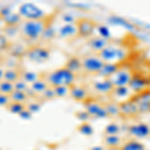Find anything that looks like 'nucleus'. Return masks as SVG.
Listing matches in <instances>:
<instances>
[{"label":"nucleus","instance_id":"nucleus-1","mask_svg":"<svg viewBox=\"0 0 150 150\" xmlns=\"http://www.w3.org/2000/svg\"><path fill=\"white\" fill-rule=\"evenodd\" d=\"M52 16H47L37 20H22L19 25L21 38L27 42L40 40L46 28L52 23Z\"/></svg>","mask_w":150,"mask_h":150},{"label":"nucleus","instance_id":"nucleus-2","mask_svg":"<svg viewBox=\"0 0 150 150\" xmlns=\"http://www.w3.org/2000/svg\"><path fill=\"white\" fill-rule=\"evenodd\" d=\"M44 79L51 87L67 86L70 87L76 83V74L68 70L65 66L57 68L44 75Z\"/></svg>","mask_w":150,"mask_h":150},{"label":"nucleus","instance_id":"nucleus-3","mask_svg":"<svg viewBox=\"0 0 150 150\" xmlns=\"http://www.w3.org/2000/svg\"><path fill=\"white\" fill-rule=\"evenodd\" d=\"M98 56L105 63H117L121 64L127 57V50L121 45L115 44L111 42L102 51L98 53Z\"/></svg>","mask_w":150,"mask_h":150},{"label":"nucleus","instance_id":"nucleus-4","mask_svg":"<svg viewBox=\"0 0 150 150\" xmlns=\"http://www.w3.org/2000/svg\"><path fill=\"white\" fill-rule=\"evenodd\" d=\"M50 56H51L50 48L38 44L27 47L25 54H24V57L27 58L29 61L37 64L45 63L50 59Z\"/></svg>","mask_w":150,"mask_h":150},{"label":"nucleus","instance_id":"nucleus-5","mask_svg":"<svg viewBox=\"0 0 150 150\" xmlns=\"http://www.w3.org/2000/svg\"><path fill=\"white\" fill-rule=\"evenodd\" d=\"M81 61H82V71L85 72L87 74L96 75V76L101 71V69L103 68L104 64H105V62L96 53L85 55V56L81 58Z\"/></svg>","mask_w":150,"mask_h":150},{"label":"nucleus","instance_id":"nucleus-6","mask_svg":"<svg viewBox=\"0 0 150 150\" xmlns=\"http://www.w3.org/2000/svg\"><path fill=\"white\" fill-rule=\"evenodd\" d=\"M18 13L23 20H37L47 17L45 12L33 3H23L19 6Z\"/></svg>","mask_w":150,"mask_h":150},{"label":"nucleus","instance_id":"nucleus-7","mask_svg":"<svg viewBox=\"0 0 150 150\" xmlns=\"http://www.w3.org/2000/svg\"><path fill=\"white\" fill-rule=\"evenodd\" d=\"M133 74L134 73L128 67L120 66V68L108 79L111 81V83L113 84L114 87L128 86L132 79Z\"/></svg>","mask_w":150,"mask_h":150},{"label":"nucleus","instance_id":"nucleus-8","mask_svg":"<svg viewBox=\"0 0 150 150\" xmlns=\"http://www.w3.org/2000/svg\"><path fill=\"white\" fill-rule=\"evenodd\" d=\"M84 110L90 115L91 118H106L108 114L104 107V104L94 100L93 98H88L85 102H83Z\"/></svg>","mask_w":150,"mask_h":150},{"label":"nucleus","instance_id":"nucleus-9","mask_svg":"<svg viewBox=\"0 0 150 150\" xmlns=\"http://www.w3.org/2000/svg\"><path fill=\"white\" fill-rule=\"evenodd\" d=\"M127 132L136 139H145L150 137V125L147 122H135L127 126Z\"/></svg>","mask_w":150,"mask_h":150},{"label":"nucleus","instance_id":"nucleus-10","mask_svg":"<svg viewBox=\"0 0 150 150\" xmlns=\"http://www.w3.org/2000/svg\"><path fill=\"white\" fill-rule=\"evenodd\" d=\"M77 29H78V36L82 38H90L93 36L94 31L96 30V24L93 20L89 18H78L76 21Z\"/></svg>","mask_w":150,"mask_h":150},{"label":"nucleus","instance_id":"nucleus-11","mask_svg":"<svg viewBox=\"0 0 150 150\" xmlns=\"http://www.w3.org/2000/svg\"><path fill=\"white\" fill-rule=\"evenodd\" d=\"M128 87L134 94H138L144 90L150 89V79L144 76L143 74L134 73Z\"/></svg>","mask_w":150,"mask_h":150},{"label":"nucleus","instance_id":"nucleus-12","mask_svg":"<svg viewBox=\"0 0 150 150\" xmlns=\"http://www.w3.org/2000/svg\"><path fill=\"white\" fill-rule=\"evenodd\" d=\"M92 89L100 95H110L114 89V86L108 78L99 77V79L92 82Z\"/></svg>","mask_w":150,"mask_h":150},{"label":"nucleus","instance_id":"nucleus-13","mask_svg":"<svg viewBox=\"0 0 150 150\" xmlns=\"http://www.w3.org/2000/svg\"><path fill=\"white\" fill-rule=\"evenodd\" d=\"M78 36L76 23H63L57 30V37L61 39H73Z\"/></svg>","mask_w":150,"mask_h":150},{"label":"nucleus","instance_id":"nucleus-14","mask_svg":"<svg viewBox=\"0 0 150 150\" xmlns=\"http://www.w3.org/2000/svg\"><path fill=\"white\" fill-rule=\"evenodd\" d=\"M69 96L78 102H85L88 98H90L88 93V89L85 86L80 84H73L69 87Z\"/></svg>","mask_w":150,"mask_h":150},{"label":"nucleus","instance_id":"nucleus-15","mask_svg":"<svg viewBox=\"0 0 150 150\" xmlns=\"http://www.w3.org/2000/svg\"><path fill=\"white\" fill-rule=\"evenodd\" d=\"M119 109H120V115L124 117H134L138 115V108L137 104L132 100V98L128 99L126 101L119 103Z\"/></svg>","mask_w":150,"mask_h":150},{"label":"nucleus","instance_id":"nucleus-16","mask_svg":"<svg viewBox=\"0 0 150 150\" xmlns=\"http://www.w3.org/2000/svg\"><path fill=\"white\" fill-rule=\"evenodd\" d=\"M88 46L91 50L98 54L100 51H102L104 48H106L108 45L111 43V41L105 39V38H102L99 35H93L92 37H90L88 39Z\"/></svg>","mask_w":150,"mask_h":150},{"label":"nucleus","instance_id":"nucleus-17","mask_svg":"<svg viewBox=\"0 0 150 150\" xmlns=\"http://www.w3.org/2000/svg\"><path fill=\"white\" fill-rule=\"evenodd\" d=\"M133 95H134V93L132 92L131 89L128 86L114 87L113 91L110 94V96H112L114 98V101H116V102H117V99H122L121 102L126 101L128 99L131 98Z\"/></svg>","mask_w":150,"mask_h":150},{"label":"nucleus","instance_id":"nucleus-18","mask_svg":"<svg viewBox=\"0 0 150 150\" xmlns=\"http://www.w3.org/2000/svg\"><path fill=\"white\" fill-rule=\"evenodd\" d=\"M67 69L70 70L71 72H73L74 74H78L82 71V61L81 58L77 57V56H71L67 59L66 63L64 65Z\"/></svg>","mask_w":150,"mask_h":150},{"label":"nucleus","instance_id":"nucleus-19","mask_svg":"<svg viewBox=\"0 0 150 150\" xmlns=\"http://www.w3.org/2000/svg\"><path fill=\"white\" fill-rule=\"evenodd\" d=\"M103 143L106 148H120L123 141L120 135H104Z\"/></svg>","mask_w":150,"mask_h":150},{"label":"nucleus","instance_id":"nucleus-20","mask_svg":"<svg viewBox=\"0 0 150 150\" xmlns=\"http://www.w3.org/2000/svg\"><path fill=\"white\" fill-rule=\"evenodd\" d=\"M21 71L22 70L15 68V67H10V68L4 69L3 80L11 82V83H15L16 81L21 79Z\"/></svg>","mask_w":150,"mask_h":150},{"label":"nucleus","instance_id":"nucleus-21","mask_svg":"<svg viewBox=\"0 0 150 150\" xmlns=\"http://www.w3.org/2000/svg\"><path fill=\"white\" fill-rule=\"evenodd\" d=\"M49 87L46 80L44 79V77L41 76L38 80H36L35 82H33L30 85V89L36 96H39L40 94H42L45 90Z\"/></svg>","mask_w":150,"mask_h":150},{"label":"nucleus","instance_id":"nucleus-22","mask_svg":"<svg viewBox=\"0 0 150 150\" xmlns=\"http://www.w3.org/2000/svg\"><path fill=\"white\" fill-rule=\"evenodd\" d=\"M120 68V64L117 63H105L101 71L99 72L97 76L101 78H109Z\"/></svg>","mask_w":150,"mask_h":150},{"label":"nucleus","instance_id":"nucleus-23","mask_svg":"<svg viewBox=\"0 0 150 150\" xmlns=\"http://www.w3.org/2000/svg\"><path fill=\"white\" fill-rule=\"evenodd\" d=\"M3 20L6 26H19L23 19L18 12H10L6 16H4Z\"/></svg>","mask_w":150,"mask_h":150},{"label":"nucleus","instance_id":"nucleus-24","mask_svg":"<svg viewBox=\"0 0 150 150\" xmlns=\"http://www.w3.org/2000/svg\"><path fill=\"white\" fill-rule=\"evenodd\" d=\"M120 150H146L144 144L137 139H130L126 142H123Z\"/></svg>","mask_w":150,"mask_h":150},{"label":"nucleus","instance_id":"nucleus-25","mask_svg":"<svg viewBox=\"0 0 150 150\" xmlns=\"http://www.w3.org/2000/svg\"><path fill=\"white\" fill-rule=\"evenodd\" d=\"M104 107H105L108 116L116 117V116L120 115L119 103L116 102V101H110V102L104 103Z\"/></svg>","mask_w":150,"mask_h":150},{"label":"nucleus","instance_id":"nucleus-26","mask_svg":"<svg viewBox=\"0 0 150 150\" xmlns=\"http://www.w3.org/2000/svg\"><path fill=\"white\" fill-rule=\"evenodd\" d=\"M41 77V75H39L36 72L33 71H29V70H22L21 71V79L23 81H25L26 83L31 85L33 82H35L36 80H38Z\"/></svg>","mask_w":150,"mask_h":150},{"label":"nucleus","instance_id":"nucleus-27","mask_svg":"<svg viewBox=\"0 0 150 150\" xmlns=\"http://www.w3.org/2000/svg\"><path fill=\"white\" fill-rule=\"evenodd\" d=\"M10 99L12 102H18V103H24L27 104L29 101V96L26 94V92H22V91L14 90L10 95Z\"/></svg>","mask_w":150,"mask_h":150},{"label":"nucleus","instance_id":"nucleus-28","mask_svg":"<svg viewBox=\"0 0 150 150\" xmlns=\"http://www.w3.org/2000/svg\"><path fill=\"white\" fill-rule=\"evenodd\" d=\"M122 127L116 122H110L104 128V135H119Z\"/></svg>","mask_w":150,"mask_h":150},{"label":"nucleus","instance_id":"nucleus-29","mask_svg":"<svg viewBox=\"0 0 150 150\" xmlns=\"http://www.w3.org/2000/svg\"><path fill=\"white\" fill-rule=\"evenodd\" d=\"M25 109H26V104L12 102V101L6 107V110H8L10 113H12V114H17V115H20Z\"/></svg>","mask_w":150,"mask_h":150},{"label":"nucleus","instance_id":"nucleus-30","mask_svg":"<svg viewBox=\"0 0 150 150\" xmlns=\"http://www.w3.org/2000/svg\"><path fill=\"white\" fill-rule=\"evenodd\" d=\"M96 31H97L98 35L101 36L102 38L111 41L112 39V34H111V31L108 26L104 25V24H97L96 25Z\"/></svg>","mask_w":150,"mask_h":150},{"label":"nucleus","instance_id":"nucleus-31","mask_svg":"<svg viewBox=\"0 0 150 150\" xmlns=\"http://www.w3.org/2000/svg\"><path fill=\"white\" fill-rule=\"evenodd\" d=\"M15 90L14 89V83L2 80L0 81V93L5 94V95H10V94Z\"/></svg>","mask_w":150,"mask_h":150},{"label":"nucleus","instance_id":"nucleus-32","mask_svg":"<svg viewBox=\"0 0 150 150\" xmlns=\"http://www.w3.org/2000/svg\"><path fill=\"white\" fill-rule=\"evenodd\" d=\"M3 34L8 38L9 40L11 38L15 37L16 35H20V31H19V26H5L4 30L2 31Z\"/></svg>","mask_w":150,"mask_h":150},{"label":"nucleus","instance_id":"nucleus-33","mask_svg":"<svg viewBox=\"0 0 150 150\" xmlns=\"http://www.w3.org/2000/svg\"><path fill=\"white\" fill-rule=\"evenodd\" d=\"M54 37H57V30H55V28L52 26V23L50 24L49 26L46 28V30L44 31L43 33L42 37H41L40 40H46V41H49L53 39Z\"/></svg>","mask_w":150,"mask_h":150},{"label":"nucleus","instance_id":"nucleus-34","mask_svg":"<svg viewBox=\"0 0 150 150\" xmlns=\"http://www.w3.org/2000/svg\"><path fill=\"white\" fill-rule=\"evenodd\" d=\"M53 90H54L55 96L57 98H61V97H66L69 96V87L67 86H56L53 87Z\"/></svg>","mask_w":150,"mask_h":150},{"label":"nucleus","instance_id":"nucleus-35","mask_svg":"<svg viewBox=\"0 0 150 150\" xmlns=\"http://www.w3.org/2000/svg\"><path fill=\"white\" fill-rule=\"evenodd\" d=\"M78 131L80 132L82 135H85V136H91L94 133L93 127L91 126L88 122L82 123L80 126L78 127Z\"/></svg>","mask_w":150,"mask_h":150},{"label":"nucleus","instance_id":"nucleus-36","mask_svg":"<svg viewBox=\"0 0 150 150\" xmlns=\"http://www.w3.org/2000/svg\"><path fill=\"white\" fill-rule=\"evenodd\" d=\"M109 21L114 24H118V25H121L123 27H126L128 29H133V25L130 24L128 21H126L125 19H123L121 17H117V16H112L109 18Z\"/></svg>","mask_w":150,"mask_h":150},{"label":"nucleus","instance_id":"nucleus-37","mask_svg":"<svg viewBox=\"0 0 150 150\" xmlns=\"http://www.w3.org/2000/svg\"><path fill=\"white\" fill-rule=\"evenodd\" d=\"M55 97H56V96H55L54 90H53V87H51V86L48 87L44 92L39 95V99H41V100H43V101L52 100V99H54Z\"/></svg>","mask_w":150,"mask_h":150},{"label":"nucleus","instance_id":"nucleus-38","mask_svg":"<svg viewBox=\"0 0 150 150\" xmlns=\"http://www.w3.org/2000/svg\"><path fill=\"white\" fill-rule=\"evenodd\" d=\"M11 44V41L3 34V32H0V52L4 51V50H8Z\"/></svg>","mask_w":150,"mask_h":150},{"label":"nucleus","instance_id":"nucleus-39","mask_svg":"<svg viewBox=\"0 0 150 150\" xmlns=\"http://www.w3.org/2000/svg\"><path fill=\"white\" fill-rule=\"evenodd\" d=\"M29 86L30 85L26 83L25 81H23L22 79H20V80L16 81L14 83V89L17 91H22V92H26L29 89Z\"/></svg>","mask_w":150,"mask_h":150},{"label":"nucleus","instance_id":"nucleus-40","mask_svg":"<svg viewBox=\"0 0 150 150\" xmlns=\"http://www.w3.org/2000/svg\"><path fill=\"white\" fill-rule=\"evenodd\" d=\"M26 108L30 111L31 113H35L37 112V111L40 110L41 108V102H36V101H32V102H27V104H26Z\"/></svg>","mask_w":150,"mask_h":150},{"label":"nucleus","instance_id":"nucleus-41","mask_svg":"<svg viewBox=\"0 0 150 150\" xmlns=\"http://www.w3.org/2000/svg\"><path fill=\"white\" fill-rule=\"evenodd\" d=\"M60 19H61V21L63 23H76L78 18H75L73 15H71V14H69V13H63V14H61Z\"/></svg>","mask_w":150,"mask_h":150},{"label":"nucleus","instance_id":"nucleus-42","mask_svg":"<svg viewBox=\"0 0 150 150\" xmlns=\"http://www.w3.org/2000/svg\"><path fill=\"white\" fill-rule=\"evenodd\" d=\"M76 116H77V118L80 120V121H82V123L87 122L91 118L90 115H89L85 110H82V111H78V112H76Z\"/></svg>","mask_w":150,"mask_h":150},{"label":"nucleus","instance_id":"nucleus-43","mask_svg":"<svg viewBox=\"0 0 150 150\" xmlns=\"http://www.w3.org/2000/svg\"><path fill=\"white\" fill-rule=\"evenodd\" d=\"M10 102H11L10 96L0 93V107H5L6 108Z\"/></svg>","mask_w":150,"mask_h":150},{"label":"nucleus","instance_id":"nucleus-44","mask_svg":"<svg viewBox=\"0 0 150 150\" xmlns=\"http://www.w3.org/2000/svg\"><path fill=\"white\" fill-rule=\"evenodd\" d=\"M5 22H4L3 20V17H1L0 16V32H2V31L4 30V28H5Z\"/></svg>","mask_w":150,"mask_h":150},{"label":"nucleus","instance_id":"nucleus-45","mask_svg":"<svg viewBox=\"0 0 150 150\" xmlns=\"http://www.w3.org/2000/svg\"><path fill=\"white\" fill-rule=\"evenodd\" d=\"M90 150H107L105 146H102V145H96V146H93L92 148H90Z\"/></svg>","mask_w":150,"mask_h":150},{"label":"nucleus","instance_id":"nucleus-46","mask_svg":"<svg viewBox=\"0 0 150 150\" xmlns=\"http://www.w3.org/2000/svg\"><path fill=\"white\" fill-rule=\"evenodd\" d=\"M3 76H4V69L0 68V81L3 80Z\"/></svg>","mask_w":150,"mask_h":150},{"label":"nucleus","instance_id":"nucleus-47","mask_svg":"<svg viewBox=\"0 0 150 150\" xmlns=\"http://www.w3.org/2000/svg\"><path fill=\"white\" fill-rule=\"evenodd\" d=\"M107 150H120V148H107Z\"/></svg>","mask_w":150,"mask_h":150},{"label":"nucleus","instance_id":"nucleus-48","mask_svg":"<svg viewBox=\"0 0 150 150\" xmlns=\"http://www.w3.org/2000/svg\"><path fill=\"white\" fill-rule=\"evenodd\" d=\"M148 114H149V119H148V122H147V123L150 125V113H148Z\"/></svg>","mask_w":150,"mask_h":150}]
</instances>
